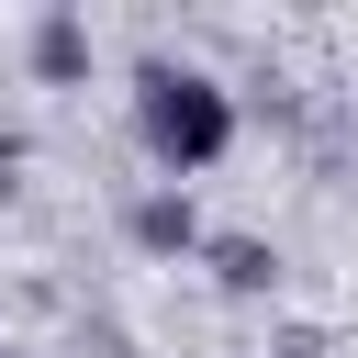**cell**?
<instances>
[{"label": "cell", "mask_w": 358, "mask_h": 358, "mask_svg": "<svg viewBox=\"0 0 358 358\" xmlns=\"http://www.w3.org/2000/svg\"><path fill=\"white\" fill-rule=\"evenodd\" d=\"M134 134H145V157H157L168 179H201V168L235 145V101H224L201 67H168V56H157V67L134 78Z\"/></svg>", "instance_id": "6da1fadb"}, {"label": "cell", "mask_w": 358, "mask_h": 358, "mask_svg": "<svg viewBox=\"0 0 358 358\" xmlns=\"http://www.w3.org/2000/svg\"><path fill=\"white\" fill-rule=\"evenodd\" d=\"M123 235H134L145 257H201V213H190V190H179V179H157V190L123 213Z\"/></svg>", "instance_id": "7a4b0ae2"}, {"label": "cell", "mask_w": 358, "mask_h": 358, "mask_svg": "<svg viewBox=\"0 0 358 358\" xmlns=\"http://www.w3.org/2000/svg\"><path fill=\"white\" fill-rule=\"evenodd\" d=\"M201 268L235 291V302H257V291H280V246L268 235H201Z\"/></svg>", "instance_id": "3957f363"}, {"label": "cell", "mask_w": 358, "mask_h": 358, "mask_svg": "<svg viewBox=\"0 0 358 358\" xmlns=\"http://www.w3.org/2000/svg\"><path fill=\"white\" fill-rule=\"evenodd\" d=\"M34 78H45V90L90 78V22H78V11H45V22H34Z\"/></svg>", "instance_id": "277c9868"}, {"label": "cell", "mask_w": 358, "mask_h": 358, "mask_svg": "<svg viewBox=\"0 0 358 358\" xmlns=\"http://www.w3.org/2000/svg\"><path fill=\"white\" fill-rule=\"evenodd\" d=\"M0 168H22V134H0Z\"/></svg>", "instance_id": "5b68a950"}, {"label": "cell", "mask_w": 358, "mask_h": 358, "mask_svg": "<svg viewBox=\"0 0 358 358\" xmlns=\"http://www.w3.org/2000/svg\"><path fill=\"white\" fill-rule=\"evenodd\" d=\"M0 358H22V347H0Z\"/></svg>", "instance_id": "8992f818"}]
</instances>
